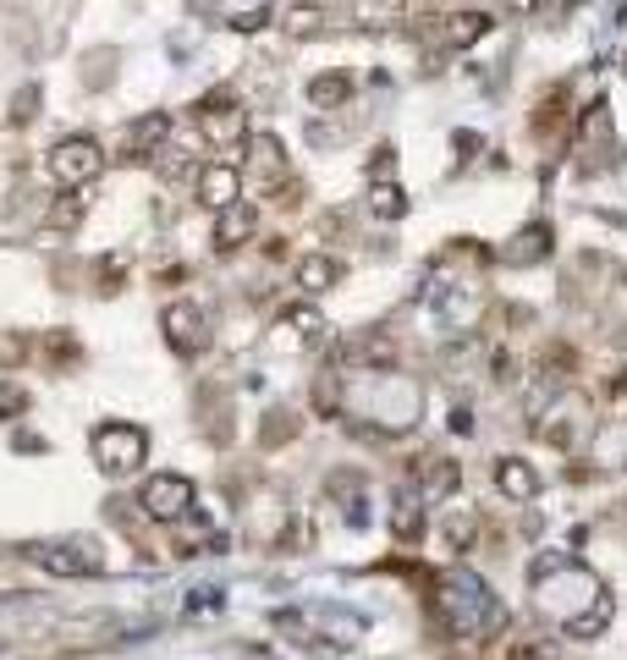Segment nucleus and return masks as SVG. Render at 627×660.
I'll return each mask as SVG.
<instances>
[{
	"instance_id": "ddd939ff",
	"label": "nucleus",
	"mask_w": 627,
	"mask_h": 660,
	"mask_svg": "<svg viewBox=\"0 0 627 660\" xmlns=\"http://www.w3.org/2000/svg\"><path fill=\"white\" fill-rule=\"evenodd\" d=\"M413 479H419V501H446V496L463 485V463H452V457H424V463H413Z\"/></svg>"
},
{
	"instance_id": "6ab92c4d",
	"label": "nucleus",
	"mask_w": 627,
	"mask_h": 660,
	"mask_svg": "<svg viewBox=\"0 0 627 660\" xmlns=\"http://www.w3.org/2000/svg\"><path fill=\"white\" fill-rule=\"evenodd\" d=\"M391 540L397 545H419L424 540V507L413 496H397L391 501Z\"/></svg>"
},
{
	"instance_id": "5701e85b",
	"label": "nucleus",
	"mask_w": 627,
	"mask_h": 660,
	"mask_svg": "<svg viewBox=\"0 0 627 660\" xmlns=\"http://www.w3.org/2000/svg\"><path fill=\"white\" fill-rule=\"evenodd\" d=\"M408 17V0H353V22L358 28H391Z\"/></svg>"
},
{
	"instance_id": "2eb2a0df",
	"label": "nucleus",
	"mask_w": 627,
	"mask_h": 660,
	"mask_svg": "<svg viewBox=\"0 0 627 660\" xmlns=\"http://www.w3.org/2000/svg\"><path fill=\"white\" fill-rule=\"evenodd\" d=\"M540 474H534V463H523V457H501L496 463V490L507 496V501H534L540 496Z\"/></svg>"
},
{
	"instance_id": "423d86ee",
	"label": "nucleus",
	"mask_w": 627,
	"mask_h": 660,
	"mask_svg": "<svg viewBox=\"0 0 627 660\" xmlns=\"http://www.w3.org/2000/svg\"><path fill=\"white\" fill-rule=\"evenodd\" d=\"M193 507H198V490H193L187 474H154V479H143V490H138V512H143L149 523H182Z\"/></svg>"
},
{
	"instance_id": "a19ab883",
	"label": "nucleus",
	"mask_w": 627,
	"mask_h": 660,
	"mask_svg": "<svg viewBox=\"0 0 627 660\" xmlns=\"http://www.w3.org/2000/svg\"><path fill=\"white\" fill-rule=\"evenodd\" d=\"M452 149H457L463 160H474V149H479V132H457V138H452Z\"/></svg>"
},
{
	"instance_id": "c9c22d12",
	"label": "nucleus",
	"mask_w": 627,
	"mask_h": 660,
	"mask_svg": "<svg viewBox=\"0 0 627 660\" xmlns=\"http://www.w3.org/2000/svg\"><path fill=\"white\" fill-rule=\"evenodd\" d=\"M490 380L512 386V380H518V358H512V353H496V358H490Z\"/></svg>"
},
{
	"instance_id": "a211bd4d",
	"label": "nucleus",
	"mask_w": 627,
	"mask_h": 660,
	"mask_svg": "<svg viewBox=\"0 0 627 660\" xmlns=\"http://www.w3.org/2000/svg\"><path fill=\"white\" fill-rule=\"evenodd\" d=\"M165 138H171V116H165V110H149V116L132 121V132H127V154H149V149H160Z\"/></svg>"
},
{
	"instance_id": "cd10ccee",
	"label": "nucleus",
	"mask_w": 627,
	"mask_h": 660,
	"mask_svg": "<svg viewBox=\"0 0 627 660\" xmlns=\"http://www.w3.org/2000/svg\"><path fill=\"white\" fill-rule=\"evenodd\" d=\"M298 435V413H287V408H270L264 413V430H259V441L264 446H281V441H292Z\"/></svg>"
},
{
	"instance_id": "20e7f679",
	"label": "nucleus",
	"mask_w": 627,
	"mask_h": 660,
	"mask_svg": "<svg viewBox=\"0 0 627 660\" xmlns=\"http://www.w3.org/2000/svg\"><path fill=\"white\" fill-rule=\"evenodd\" d=\"M88 446H94V463H99L105 474H138V468L149 463V430H143V424L110 419V424L94 430Z\"/></svg>"
},
{
	"instance_id": "58836bf2",
	"label": "nucleus",
	"mask_w": 627,
	"mask_h": 660,
	"mask_svg": "<svg viewBox=\"0 0 627 660\" xmlns=\"http://www.w3.org/2000/svg\"><path fill=\"white\" fill-rule=\"evenodd\" d=\"M264 17H270V11H264V6H253V11H248V17H237L231 28H237V33H253V28H264Z\"/></svg>"
},
{
	"instance_id": "6e6552de",
	"label": "nucleus",
	"mask_w": 627,
	"mask_h": 660,
	"mask_svg": "<svg viewBox=\"0 0 627 660\" xmlns=\"http://www.w3.org/2000/svg\"><path fill=\"white\" fill-rule=\"evenodd\" d=\"M160 331H165L171 353H182V358H198V353L209 347V314H204L198 303H165Z\"/></svg>"
},
{
	"instance_id": "ea45409f",
	"label": "nucleus",
	"mask_w": 627,
	"mask_h": 660,
	"mask_svg": "<svg viewBox=\"0 0 627 660\" xmlns=\"http://www.w3.org/2000/svg\"><path fill=\"white\" fill-rule=\"evenodd\" d=\"M452 430H457V435H474V408H468V402L452 408Z\"/></svg>"
},
{
	"instance_id": "9b49d317",
	"label": "nucleus",
	"mask_w": 627,
	"mask_h": 660,
	"mask_svg": "<svg viewBox=\"0 0 627 660\" xmlns=\"http://www.w3.org/2000/svg\"><path fill=\"white\" fill-rule=\"evenodd\" d=\"M551 248H556L551 220H529V226H518V231L507 237L501 264H507V270H529V264H545V259H551Z\"/></svg>"
},
{
	"instance_id": "f704fd0d",
	"label": "nucleus",
	"mask_w": 627,
	"mask_h": 660,
	"mask_svg": "<svg viewBox=\"0 0 627 660\" xmlns=\"http://www.w3.org/2000/svg\"><path fill=\"white\" fill-rule=\"evenodd\" d=\"M94 275H99V292H121L127 264H121V259H99V270H94Z\"/></svg>"
},
{
	"instance_id": "1a4fd4ad",
	"label": "nucleus",
	"mask_w": 627,
	"mask_h": 660,
	"mask_svg": "<svg viewBox=\"0 0 627 660\" xmlns=\"http://www.w3.org/2000/svg\"><path fill=\"white\" fill-rule=\"evenodd\" d=\"M579 154H584V171L595 165H617V138H612V110L606 99H595L579 121Z\"/></svg>"
},
{
	"instance_id": "f3484780",
	"label": "nucleus",
	"mask_w": 627,
	"mask_h": 660,
	"mask_svg": "<svg viewBox=\"0 0 627 660\" xmlns=\"http://www.w3.org/2000/svg\"><path fill=\"white\" fill-rule=\"evenodd\" d=\"M490 28H496L490 11H452V17H446V44H452V50H468V44H479Z\"/></svg>"
},
{
	"instance_id": "72a5a7b5",
	"label": "nucleus",
	"mask_w": 627,
	"mask_h": 660,
	"mask_svg": "<svg viewBox=\"0 0 627 660\" xmlns=\"http://www.w3.org/2000/svg\"><path fill=\"white\" fill-rule=\"evenodd\" d=\"M33 105H39V88H22V94L11 99V127H28V121H33Z\"/></svg>"
},
{
	"instance_id": "393cba45",
	"label": "nucleus",
	"mask_w": 627,
	"mask_h": 660,
	"mask_svg": "<svg viewBox=\"0 0 627 660\" xmlns=\"http://www.w3.org/2000/svg\"><path fill=\"white\" fill-rule=\"evenodd\" d=\"M248 149H253V171H259V176H281V171H287V154H281V143H275L270 132L248 138Z\"/></svg>"
},
{
	"instance_id": "79ce46f5",
	"label": "nucleus",
	"mask_w": 627,
	"mask_h": 660,
	"mask_svg": "<svg viewBox=\"0 0 627 660\" xmlns=\"http://www.w3.org/2000/svg\"><path fill=\"white\" fill-rule=\"evenodd\" d=\"M540 6H545V0H507V11H512V17H534Z\"/></svg>"
},
{
	"instance_id": "4468645a",
	"label": "nucleus",
	"mask_w": 627,
	"mask_h": 660,
	"mask_svg": "<svg viewBox=\"0 0 627 660\" xmlns=\"http://www.w3.org/2000/svg\"><path fill=\"white\" fill-rule=\"evenodd\" d=\"M253 226H259V209H253L248 198H237V204H226V209L215 215V248H220V253H231V248H242V242L253 237Z\"/></svg>"
},
{
	"instance_id": "39448f33",
	"label": "nucleus",
	"mask_w": 627,
	"mask_h": 660,
	"mask_svg": "<svg viewBox=\"0 0 627 660\" xmlns=\"http://www.w3.org/2000/svg\"><path fill=\"white\" fill-rule=\"evenodd\" d=\"M193 121H198V132H204L209 149H242V143H248V110H242L226 88L204 94L198 110H193Z\"/></svg>"
},
{
	"instance_id": "b1692460",
	"label": "nucleus",
	"mask_w": 627,
	"mask_h": 660,
	"mask_svg": "<svg viewBox=\"0 0 627 660\" xmlns=\"http://www.w3.org/2000/svg\"><path fill=\"white\" fill-rule=\"evenodd\" d=\"M281 28H287L292 39H314V33L325 28V11H320L314 0H303V6H287V17H281Z\"/></svg>"
},
{
	"instance_id": "9d476101",
	"label": "nucleus",
	"mask_w": 627,
	"mask_h": 660,
	"mask_svg": "<svg viewBox=\"0 0 627 660\" xmlns=\"http://www.w3.org/2000/svg\"><path fill=\"white\" fill-rule=\"evenodd\" d=\"M193 193H198V204L204 209H226V204H237L242 198V171L231 165V160H209V165H198V176H193Z\"/></svg>"
},
{
	"instance_id": "7c9ffc66",
	"label": "nucleus",
	"mask_w": 627,
	"mask_h": 660,
	"mask_svg": "<svg viewBox=\"0 0 627 660\" xmlns=\"http://www.w3.org/2000/svg\"><path fill=\"white\" fill-rule=\"evenodd\" d=\"M28 413V391L17 386V380H0V424H11V419H22Z\"/></svg>"
},
{
	"instance_id": "2f4dec72",
	"label": "nucleus",
	"mask_w": 627,
	"mask_h": 660,
	"mask_svg": "<svg viewBox=\"0 0 627 660\" xmlns=\"http://www.w3.org/2000/svg\"><path fill=\"white\" fill-rule=\"evenodd\" d=\"M77 220H83V198H72V193H61V204L50 209V231H61V226L72 231Z\"/></svg>"
},
{
	"instance_id": "4be33fe9",
	"label": "nucleus",
	"mask_w": 627,
	"mask_h": 660,
	"mask_svg": "<svg viewBox=\"0 0 627 660\" xmlns=\"http://www.w3.org/2000/svg\"><path fill=\"white\" fill-rule=\"evenodd\" d=\"M562 127H567V88L556 83V88L540 94V105H534V132L551 138V132H562Z\"/></svg>"
},
{
	"instance_id": "f03ea898",
	"label": "nucleus",
	"mask_w": 627,
	"mask_h": 660,
	"mask_svg": "<svg viewBox=\"0 0 627 660\" xmlns=\"http://www.w3.org/2000/svg\"><path fill=\"white\" fill-rule=\"evenodd\" d=\"M430 617H435V628H446L452 639H474V634L507 628L501 601H496L474 573H441L435 589H430Z\"/></svg>"
},
{
	"instance_id": "473e14b6",
	"label": "nucleus",
	"mask_w": 627,
	"mask_h": 660,
	"mask_svg": "<svg viewBox=\"0 0 627 660\" xmlns=\"http://www.w3.org/2000/svg\"><path fill=\"white\" fill-rule=\"evenodd\" d=\"M44 353H50V364H72V358H77V336H66V331H50Z\"/></svg>"
},
{
	"instance_id": "f257e3e1",
	"label": "nucleus",
	"mask_w": 627,
	"mask_h": 660,
	"mask_svg": "<svg viewBox=\"0 0 627 660\" xmlns=\"http://www.w3.org/2000/svg\"><path fill=\"white\" fill-rule=\"evenodd\" d=\"M534 601H540V612H545L562 634H573V639H595V634H606L612 617H617L606 584H601L590 567L556 562V556H551V562H534Z\"/></svg>"
},
{
	"instance_id": "0eeeda50",
	"label": "nucleus",
	"mask_w": 627,
	"mask_h": 660,
	"mask_svg": "<svg viewBox=\"0 0 627 660\" xmlns=\"http://www.w3.org/2000/svg\"><path fill=\"white\" fill-rule=\"evenodd\" d=\"M22 556L33 567L55 573V578H94V573H105V562H99V551L88 540H33V545H22Z\"/></svg>"
},
{
	"instance_id": "c756f323",
	"label": "nucleus",
	"mask_w": 627,
	"mask_h": 660,
	"mask_svg": "<svg viewBox=\"0 0 627 660\" xmlns=\"http://www.w3.org/2000/svg\"><path fill=\"white\" fill-rule=\"evenodd\" d=\"M314 408L320 413H342V375H320L314 380Z\"/></svg>"
},
{
	"instance_id": "412c9836",
	"label": "nucleus",
	"mask_w": 627,
	"mask_h": 660,
	"mask_svg": "<svg viewBox=\"0 0 627 660\" xmlns=\"http://www.w3.org/2000/svg\"><path fill=\"white\" fill-rule=\"evenodd\" d=\"M298 331V347H325V320H320V309L314 303H292L287 314H281V331Z\"/></svg>"
},
{
	"instance_id": "bb28decb",
	"label": "nucleus",
	"mask_w": 627,
	"mask_h": 660,
	"mask_svg": "<svg viewBox=\"0 0 627 660\" xmlns=\"http://www.w3.org/2000/svg\"><path fill=\"white\" fill-rule=\"evenodd\" d=\"M347 358H358V364H380V369H391V364H397V347H391L386 336H364V342H353V347H347Z\"/></svg>"
},
{
	"instance_id": "f8f14e48",
	"label": "nucleus",
	"mask_w": 627,
	"mask_h": 660,
	"mask_svg": "<svg viewBox=\"0 0 627 660\" xmlns=\"http://www.w3.org/2000/svg\"><path fill=\"white\" fill-rule=\"evenodd\" d=\"M584 430H590V397H579V391H567V397L551 408V424H540V435H545L551 446H562V452H567Z\"/></svg>"
},
{
	"instance_id": "4c0bfd02",
	"label": "nucleus",
	"mask_w": 627,
	"mask_h": 660,
	"mask_svg": "<svg viewBox=\"0 0 627 660\" xmlns=\"http://www.w3.org/2000/svg\"><path fill=\"white\" fill-rule=\"evenodd\" d=\"M270 193H275V204H281V209H298V204H303V187H298V182H275Z\"/></svg>"
},
{
	"instance_id": "dca6fc26",
	"label": "nucleus",
	"mask_w": 627,
	"mask_h": 660,
	"mask_svg": "<svg viewBox=\"0 0 627 660\" xmlns=\"http://www.w3.org/2000/svg\"><path fill=\"white\" fill-rule=\"evenodd\" d=\"M336 281H342V264H336L331 253H303V259H298V286H303L309 297L331 292Z\"/></svg>"
},
{
	"instance_id": "c85d7f7f",
	"label": "nucleus",
	"mask_w": 627,
	"mask_h": 660,
	"mask_svg": "<svg viewBox=\"0 0 627 660\" xmlns=\"http://www.w3.org/2000/svg\"><path fill=\"white\" fill-rule=\"evenodd\" d=\"M446 540H452L457 551H474V540H479V518H474L468 507L452 512V518H446Z\"/></svg>"
},
{
	"instance_id": "e433bc0d",
	"label": "nucleus",
	"mask_w": 627,
	"mask_h": 660,
	"mask_svg": "<svg viewBox=\"0 0 627 660\" xmlns=\"http://www.w3.org/2000/svg\"><path fill=\"white\" fill-rule=\"evenodd\" d=\"M391 165H397V149H391V143H386V149H375V160H369V182H375V176L386 182V176H391Z\"/></svg>"
},
{
	"instance_id": "aec40b11",
	"label": "nucleus",
	"mask_w": 627,
	"mask_h": 660,
	"mask_svg": "<svg viewBox=\"0 0 627 660\" xmlns=\"http://www.w3.org/2000/svg\"><path fill=\"white\" fill-rule=\"evenodd\" d=\"M347 99H353V77L347 72H325V77L309 83V105L314 110H342Z\"/></svg>"
},
{
	"instance_id": "7ed1b4c3",
	"label": "nucleus",
	"mask_w": 627,
	"mask_h": 660,
	"mask_svg": "<svg viewBox=\"0 0 627 660\" xmlns=\"http://www.w3.org/2000/svg\"><path fill=\"white\" fill-rule=\"evenodd\" d=\"M44 171H50V182L61 187V193H77V187H88L99 171H105V149L94 143V138H61V143H50V154H44Z\"/></svg>"
},
{
	"instance_id": "a878e982",
	"label": "nucleus",
	"mask_w": 627,
	"mask_h": 660,
	"mask_svg": "<svg viewBox=\"0 0 627 660\" xmlns=\"http://www.w3.org/2000/svg\"><path fill=\"white\" fill-rule=\"evenodd\" d=\"M369 209H375L380 220H402V215H408V193H402L397 182H375V193H369Z\"/></svg>"
}]
</instances>
